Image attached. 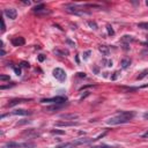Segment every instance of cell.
I'll return each mask as SVG.
<instances>
[{
	"instance_id": "cell-1",
	"label": "cell",
	"mask_w": 148,
	"mask_h": 148,
	"mask_svg": "<svg viewBox=\"0 0 148 148\" xmlns=\"http://www.w3.org/2000/svg\"><path fill=\"white\" fill-rule=\"evenodd\" d=\"M134 117V112L133 111H121L118 114L109 118L106 120L108 125H119V124H125L128 123L132 118Z\"/></svg>"
},
{
	"instance_id": "cell-2",
	"label": "cell",
	"mask_w": 148,
	"mask_h": 148,
	"mask_svg": "<svg viewBox=\"0 0 148 148\" xmlns=\"http://www.w3.org/2000/svg\"><path fill=\"white\" fill-rule=\"evenodd\" d=\"M35 143L32 142H15V141H10L5 143L1 148H34Z\"/></svg>"
},
{
	"instance_id": "cell-3",
	"label": "cell",
	"mask_w": 148,
	"mask_h": 148,
	"mask_svg": "<svg viewBox=\"0 0 148 148\" xmlns=\"http://www.w3.org/2000/svg\"><path fill=\"white\" fill-rule=\"evenodd\" d=\"M67 98L65 96H56L51 98H43L40 99V103H53V104H65Z\"/></svg>"
},
{
	"instance_id": "cell-4",
	"label": "cell",
	"mask_w": 148,
	"mask_h": 148,
	"mask_svg": "<svg viewBox=\"0 0 148 148\" xmlns=\"http://www.w3.org/2000/svg\"><path fill=\"white\" fill-rule=\"evenodd\" d=\"M65 9H66V12H68V13H72V14H76V15L89 14L88 12H84L83 9L79 8V7H77V6H75V5H66V6H65Z\"/></svg>"
},
{
	"instance_id": "cell-5",
	"label": "cell",
	"mask_w": 148,
	"mask_h": 148,
	"mask_svg": "<svg viewBox=\"0 0 148 148\" xmlns=\"http://www.w3.org/2000/svg\"><path fill=\"white\" fill-rule=\"evenodd\" d=\"M52 74H53V76L58 80V81H60V82H62V81H65L66 80V73H65V71L62 69V68H54L53 69V72H52Z\"/></svg>"
},
{
	"instance_id": "cell-6",
	"label": "cell",
	"mask_w": 148,
	"mask_h": 148,
	"mask_svg": "<svg viewBox=\"0 0 148 148\" xmlns=\"http://www.w3.org/2000/svg\"><path fill=\"white\" fill-rule=\"evenodd\" d=\"M34 13H36L38 15H42V14H50L51 10H49L47 8H45V6L43 3H40L36 7H34Z\"/></svg>"
},
{
	"instance_id": "cell-7",
	"label": "cell",
	"mask_w": 148,
	"mask_h": 148,
	"mask_svg": "<svg viewBox=\"0 0 148 148\" xmlns=\"http://www.w3.org/2000/svg\"><path fill=\"white\" fill-rule=\"evenodd\" d=\"M3 13H5V15H6L8 18H10V20H15L16 16H17V12H16L15 8H6V9L3 10Z\"/></svg>"
},
{
	"instance_id": "cell-8",
	"label": "cell",
	"mask_w": 148,
	"mask_h": 148,
	"mask_svg": "<svg viewBox=\"0 0 148 148\" xmlns=\"http://www.w3.org/2000/svg\"><path fill=\"white\" fill-rule=\"evenodd\" d=\"M31 112L28 111V110H23V109H18V110H15L13 111L12 113H7V114H2L1 116V119H3L6 116H9V114H15V116H27V114H30Z\"/></svg>"
},
{
	"instance_id": "cell-9",
	"label": "cell",
	"mask_w": 148,
	"mask_h": 148,
	"mask_svg": "<svg viewBox=\"0 0 148 148\" xmlns=\"http://www.w3.org/2000/svg\"><path fill=\"white\" fill-rule=\"evenodd\" d=\"M96 139H90V138H79L76 140L73 141V143L75 146H80V145H86V143H89L91 141H95Z\"/></svg>"
},
{
	"instance_id": "cell-10",
	"label": "cell",
	"mask_w": 148,
	"mask_h": 148,
	"mask_svg": "<svg viewBox=\"0 0 148 148\" xmlns=\"http://www.w3.org/2000/svg\"><path fill=\"white\" fill-rule=\"evenodd\" d=\"M24 43H25V40H24L23 37H14L12 39V44L14 46H22Z\"/></svg>"
},
{
	"instance_id": "cell-11",
	"label": "cell",
	"mask_w": 148,
	"mask_h": 148,
	"mask_svg": "<svg viewBox=\"0 0 148 148\" xmlns=\"http://www.w3.org/2000/svg\"><path fill=\"white\" fill-rule=\"evenodd\" d=\"M74 125H77V123H74L73 121H59V123H56V126H74Z\"/></svg>"
},
{
	"instance_id": "cell-12",
	"label": "cell",
	"mask_w": 148,
	"mask_h": 148,
	"mask_svg": "<svg viewBox=\"0 0 148 148\" xmlns=\"http://www.w3.org/2000/svg\"><path fill=\"white\" fill-rule=\"evenodd\" d=\"M75 147L76 146L73 142H66V143H61V145H59V146H57L54 148H75Z\"/></svg>"
},
{
	"instance_id": "cell-13",
	"label": "cell",
	"mask_w": 148,
	"mask_h": 148,
	"mask_svg": "<svg viewBox=\"0 0 148 148\" xmlns=\"http://www.w3.org/2000/svg\"><path fill=\"white\" fill-rule=\"evenodd\" d=\"M120 65H121V68H127L130 65H131V59L130 58H125V59H123L121 61H120Z\"/></svg>"
},
{
	"instance_id": "cell-14",
	"label": "cell",
	"mask_w": 148,
	"mask_h": 148,
	"mask_svg": "<svg viewBox=\"0 0 148 148\" xmlns=\"http://www.w3.org/2000/svg\"><path fill=\"white\" fill-rule=\"evenodd\" d=\"M23 102H25V99H13V101H10L6 106H7V108H10V106H14V105L20 104V103H23Z\"/></svg>"
},
{
	"instance_id": "cell-15",
	"label": "cell",
	"mask_w": 148,
	"mask_h": 148,
	"mask_svg": "<svg viewBox=\"0 0 148 148\" xmlns=\"http://www.w3.org/2000/svg\"><path fill=\"white\" fill-rule=\"evenodd\" d=\"M121 40L126 44V45H128L130 44V42H133L134 40V38L132 37V36H128V35H125V36H123V38H121Z\"/></svg>"
},
{
	"instance_id": "cell-16",
	"label": "cell",
	"mask_w": 148,
	"mask_h": 148,
	"mask_svg": "<svg viewBox=\"0 0 148 148\" xmlns=\"http://www.w3.org/2000/svg\"><path fill=\"white\" fill-rule=\"evenodd\" d=\"M62 106H64V104H56V105H52V106L46 108L45 110H46V111H56V110H58V109H60V108H62Z\"/></svg>"
},
{
	"instance_id": "cell-17",
	"label": "cell",
	"mask_w": 148,
	"mask_h": 148,
	"mask_svg": "<svg viewBox=\"0 0 148 148\" xmlns=\"http://www.w3.org/2000/svg\"><path fill=\"white\" fill-rule=\"evenodd\" d=\"M98 49H99V51H101L104 56H108V54H109V49H108V46H105V45H101Z\"/></svg>"
},
{
	"instance_id": "cell-18",
	"label": "cell",
	"mask_w": 148,
	"mask_h": 148,
	"mask_svg": "<svg viewBox=\"0 0 148 148\" xmlns=\"http://www.w3.org/2000/svg\"><path fill=\"white\" fill-rule=\"evenodd\" d=\"M62 119H76L77 118V114H61L60 116Z\"/></svg>"
},
{
	"instance_id": "cell-19",
	"label": "cell",
	"mask_w": 148,
	"mask_h": 148,
	"mask_svg": "<svg viewBox=\"0 0 148 148\" xmlns=\"http://www.w3.org/2000/svg\"><path fill=\"white\" fill-rule=\"evenodd\" d=\"M24 135H28V136H38L39 134L37 133V132H34L32 130H29V131H25L24 133H23Z\"/></svg>"
},
{
	"instance_id": "cell-20",
	"label": "cell",
	"mask_w": 148,
	"mask_h": 148,
	"mask_svg": "<svg viewBox=\"0 0 148 148\" xmlns=\"http://www.w3.org/2000/svg\"><path fill=\"white\" fill-rule=\"evenodd\" d=\"M106 30H108V34H109L110 36H113V35H114V30L112 29V27H111L110 24L106 25Z\"/></svg>"
},
{
	"instance_id": "cell-21",
	"label": "cell",
	"mask_w": 148,
	"mask_h": 148,
	"mask_svg": "<svg viewBox=\"0 0 148 148\" xmlns=\"http://www.w3.org/2000/svg\"><path fill=\"white\" fill-rule=\"evenodd\" d=\"M88 25L90 27V28H92V29H97V24H96V22H94V21H89L88 22Z\"/></svg>"
},
{
	"instance_id": "cell-22",
	"label": "cell",
	"mask_w": 148,
	"mask_h": 148,
	"mask_svg": "<svg viewBox=\"0 0 148 148\" xmlns=\"http://www.w3.org/2000/svg\"><path fill=\"white\" fill-rule=\"evenodd\" d=\"M138 27L141 28V29H148V22H145V23H138Z\"/></svg>"
},
{
	"instance_id": "cell-23",
	"label": "cell",
	"mask_w": 148,
	"mask_h": 148,
	"mask_svg": "<svg viewBox=\"0 0 148 148\" xmlns=\"http://www.w3.org/2000/svg\"><path fill=\"white\" fill-rule=\"evenodd\" d=\"M91 148H113L112 146H108V145H98V146H94Z\"/></svg>"
},
{
	"instance_id": "cell-24",
	"label": "cell",
	"mask_w": 148,
	"mask_h": 148,
	"mask_svg": "<svg viewBox=\"0 0 148 148\" xmlns=\"http://www.w3.org/2000/svg\"><path fill=\"white\" fill-rule=\"evenodd\" d=\"M1 18V32H3L5 30H6V25H5V21H3V18L2 17H0Z\"/></svg>"
},
{
	"instance_id": "cell-25",
	"label": "cell",
	"mask_w": 148,
	"mask_h": 148,
	"mask_svg": "<svg viewBox=\"0 0 148 148\" xmlns=\"http://www.w3.org/2000/svg\"><path fill=\"white\" fill-rule=\"evenodd\" d=\"M90 53H91V51H86V52L83 53V59L87 60V59L89 58V54H90Z\"/></svg>"
},
{
	"instance_id": "cell-26",
	"label": "cell",
	"mask_w": 148,
	"mask_h": 148,
	"mask_svg": "<svg viewBox=\"0 0 148 148\" xmlns=\"http://www.w3.org/2000/svg\"><path fill=\"white\" fill-rule=\"evenodd\" d=\"M103 62H104L105 66H108V67H111V66H112V60H103Z\"/></svg>"
},
{
	"instance_id": "cell-27",
	"label": "cell",
	"mask_w": 148,
	"mask_h": 148,
	"mask_svg": "<svg viewBox=\"0 0 148 148\" xmlns=\"http://www.w3.org/2000/svg\"><path fill=\"white\" fill-rule=\"evenodd\" d=\"M0 80L1 81H5V80L9 81V75H0Z\"/></svg>"
},
{
	"instance_id": "cell-28",
	"label": "cell",
	"mask_w": 148,
	"mask_h": 148,
	"mask_svg": "<svg viewBox=\"0 0 148 148\" xmlns=\"http://www.w3.org/2000/svg\"><path fill=\"white\" fill-rule=\"evenodd\" d=\"M147 73H148V71H145V72H142V73H141V75H140V76H138L136 79H138V80H141L143 76H146V74H147Z\"/></svg>"
},
{
	"instance_id": "cell-29",
	"label": "cell",
	"mask_w": 148,
	"mask_h": 148,
	"mask_svg": "<svg viewBox=\"0 0 148 148\" xmlns=\"http://www.w3.org/2000/svg\"><path fill=\"white\" fill-rule=\"evenodd\" d=\"M14 72L16 73V75H21V69L17 67H14Z\"/></svg>"
},
{
	"instance_id": "cell-30",
	"label": "cell",
	"mask_w": 148,
	"mask_h": 148,
	"mask_svg": "<svg viewBox=\"0 0 148 148\" xmlns=\"http://www.w3.org/2000/svg\"><path fill=\"white\" fill-rule=\"evenodd\" d=\"M113 74H114V75H113V76H111V80H116V79L118 77V75H119V72H114Z\"/></svg>"
},
{
	"instance_id": "cell-31",
	"label": "cell",
	"mask_w": 148,
	"mask_h": 148,
	"mask_svg": "<svg viewBox=\"0 0 148 148\" xmlns=\"http://www.w3.org/2000/svg\"><path fill=\"white\" fill-rule=\"evenodd\" d=\"M14 86V83H12V84H8V86H1V89H6V88H9V87H13Z\"/></svg>"
},
{
	"instance_id": "cell-32",
	"label": "cell",
	"mask_w": 148,
	"mask_h": 148,
	"mask_svg": "<svg viewBox=\"0 0 148 148\" xmlns=\"http://www.w3.org/2000/svg\"><path fill=\"white\" fill-rule=\"evenodd\" d=\"M66 42H67V43H68V44H69V45H71V46H75V44H74V43H73V42H71V40H69V39H66Z\"/></svg>"
},
{
	"instance_id": "cell-33",
	"label": "cell",
	"mask_w": 148,
	"mask_h": 148,
	"mask_svg": "<svg viewBox=\"0 0 148 148\" xmlns=\"http://www.w3.org/2000/svg\"><path fill=\"white\" fill-rule=\"evenodd\" d=\"M143 118H145V119H148V112H145V113H143Z\"/></svg>"
},
{
	"instance_id": "cell-34",
	"label": "cell",
	"mask_w": 148,
	"mask_h": 148,
	"mask_svg": "<svg viewBox=\"0 0 148 148\" xmlns=\"http://www.w3.org/2000/svg\"><path fill=\"white\" fill-rule=\"evenodd\" d=\"M22 66H23V67H29V64H27V62H22Z\"/></svg>"
},
{
	"instance_id": "cell-35",
	"label": "cell",
	"mask_w": 148,
	"mask_h": 148,
	"mask_svg": "<svg viewBox=\"0 0 148 148\" xmlns=\"http://www.w3.org/2000/svg\"><path fill=\"white\" fill-rule=\"evenodd\" d=\"M142 138H148V132L143 133V134H142Z\"/></svg>"
},
{
	"instance_id": "cell-36",
	"label": "cell",
	"mask_w": 148,
	"mask_h": 148,
	"mask_svg": "<svg viewBox=\"0 0 148 148\" xmlns=\"http://www.w3.org/2000/svg\"><path fill=\"white\" fill-rule=\"evenodd\" d=\"M39 60H40V61H43V60H44V57H43V56H42V54H40V56H39Z\"/></svg>"
},
{
	"instance_id": "cell-37",
	"label": "cell",
	"mask_w": 148,
	"mask_h": 148,
	"mask_svg": "<svg viewBox=\"0 0 148 148\" xmlns=\"http://www.w3.org/2000/svg\"><path fill=\"white\" fill-rule=\"evenodd\" d=\"M23 3H24V5H30V1H24Z\"/></svg>"
},
{
	"instance_id": "cell-38",
	"label": "cell",
	"mask_w": 148,
	"mask_h": 148,
	"mask_svg": "<svg viewBox=\"0 0 148 148\" xmlns=\"http://www.w3.org/2000/svg\"><path fill=\"white\" fill-rule=\"evenodd\" d=\"M5 53H6V52H5V50L2 49V51H1V56H5Z\"/></svg>"
},
{
	"instance_id": "cell-39",
	"label": "cell",
	"mask_w": 148,
	"mask_h": 148,
	"mask_svg": "<svg viewBox=\"0 0 148 148\" xmlns=\"http://www.w3.org/2000/svg\"><path fill=\"white\" fill-rule=\"evenodd\" d=\"M146 5H147V6H148V0H147V1H146Z\"/></svg>"
}]
</instances>
